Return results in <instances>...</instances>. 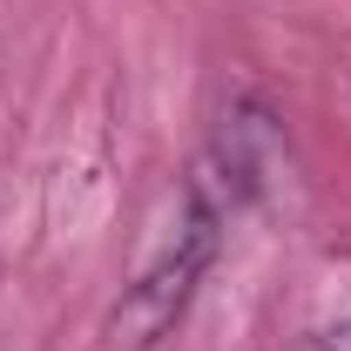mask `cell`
<instances>
[{"label": "cell", "instance_id": "7a4b0ae2", "mask_svg": "<svg viewBox=\"0 0 351 351\" xmlns=\"http://www.w3.org/2000/svg\"><path fill=\"white\" fill-rule=\"evenodd\" d=\"M311 351H351V317L345 324H331V331H317V345Z\"/></svg>", "mask_w": 351, "mask_h": 351}, {"label": "cell", "instance_id": "6da1fadb", "mask_svg": "<svg viewBox=\"0 0 351 351\" xmlns=\"http://www.w3.org/2000/svg\"><path fill=\"white\" fill-rule=\"evenodd\" d=\"M217 243H223L217 182H210V176H189L169 203H162V217L149 223V237H142V257H135L129 284H122V304L108 317L115 345H129V351L162 345L176 324H182L196 284L210 277Z\"/></svg>", "mask_w": 351, "mask_h": 351}]
</instances>
